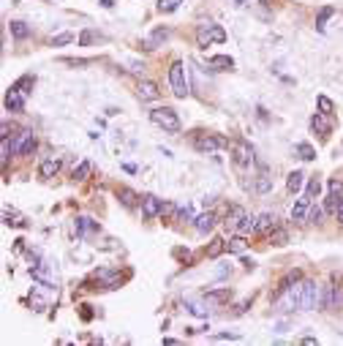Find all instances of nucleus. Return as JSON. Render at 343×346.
<instances>
[{
	"mask_svg": "<svg viewBox=\"0 0 343 346\" xmlns=\"http://www.w3.org/2000/svg\"><path fill=\"white\" fill-rule=\"evenodd\" d=\"M332 14H335V9H332V6H324V9H322V11H319V19H316V28H319V30H324V25H327V19H330V17H332Z\"/></svg>",
	"mask_w": 343,
	"mask_h": 346,
	"instance_id": "32",
	"label": "nucleus"
},
{
	"mask_svg": "<svg viewBox=\"0 0 343 346\" xmlns=\"http://www.w3.org/2000/svg\"><path fill=\"white\" fill-rule=\"evenodd\" d=\"M248 305H251V300H243L240 305H237V308H234V313H237V316H240V313H245V311H248Z\"/></svg>",
	"mask_w": 343,
	"mask_h": 346,
	"instance_id": "46",
	"label": "nucleus"
},
{
	"mask_svg": "<svg viewBox=\"0 0 343 346\" xmlns=\"http://www.w3.org/2000/svg\"><path fill=\"white\" fill-rule=\"evenodd\" d=\"M74 229H76V234H79V237H82V234L85 232H95V229H98V224H95V221H90V218H76V224H74Z\"/></svg>",
	"mask_w": 343,
	"mask_h": 346,
	"instance_id": "21",
	"label": "nucleus"
},
{
	"mask_svg": "<svg viewBox=\"0 0 343 346\" xmlns=\"http://www.w3.org/2000/svg\"><path fill=\"white\" fill-rule=\"evenodd\" d=\"M340 188H343L340 180H330V194H338L340 196Z\"/></svg>",
	"mask_w": 343,
	"mask_h": 346,
	"instance_id": "45",
	"label": "nucleus"
},
{
	"mask_svg": "<svg viewBox=\"0 0 343 346\" xmlns=\"http://www.w3.org/2000/svg\"><path fill=\"white\" fill-rule=\"evenodd\" d=\"M207 63H210L215 71H229V68H234V60L229 58V55H213Z\"/></svg>",
	"mask_w": 343,
	"mask_h": 346,
	"instance_id": "17",
	"label": "nucleus"
},
{
	"mask_svg": "<svg viewBox=\"0 0 343 346\" xmlns=\"http://www.w3.org/2000/svg\"><path fill=\"white\" fill-rule=\"evenodd\" d=\"M161 210H164V202L158 196H153V194L142 196V218H158Z\"/></svg>",
	"mask_w": 343,
	"mask_h": 346,
	"instance_id": "9",
	"label": "nucleus"
},
{
	"mask_svg": "<svg viewBox=\"0 0 343 346\" xmlns=\"http://www.w3.org/2000/svg\"><path fill=\"white\" fill-rule=\"evenodd\" d=\"M278 226V218H275V213H261L259 218H256V232H273Z\"/></svg>",
	"mask_w": 343,
	"mask_h": 346,
	"instance_id": "14",
	"label": "nucleus"
},
{
	"mask_svg": "<svg viewBox=\"0 0 343 346\" xmlns=\"http://www.w3.org/2000/svg\"><path fill=\"white\" fill-rule=\"evenodd\" d=\"M243 221H245V210H243V207H232V216H226V226H229L232 232H237Z\"/></svg>",
	"mask_w": 343,
	"mask_h": 346,
	"instance_id": "19",
	"label": "nucleus"
},
{
	"mask_svg": "<svg viewBox=\"0 0 343 346\" xmlns=\"http://www.w3.org/2000/svg\"><path fill=\"white\" fill-rule=\"evenodd\" d=\"M316 104H319V112H324V115H330V112H332V101L327 98V96H319V98H316Z\"/></svg>",
	"mask_w": 343,
	"mask_h": 346,
	"instance_id": "39",
	"label": "nucleus"
},
{
	"mask_svg": "<svg viewBox=\"0 0 343 346\" xmlns=\"http://www.w3.org/2000/svg\"><path fill=\"white\" fill-rule=\"evenodd\" d=\"M308 210H310V199H308L305 194H302V196H300V202L292 207V221H302V218L308 216Z\"/></svg>",
	"mask_w": 343,
	"mask_h": 346,
	"instance_id": "16",
	"label": "nucleus"
},
{
	"mask_svg": "<svg viewBox=\"0 0 343 346\" xmlns=\"http://www.w3.org/2000/svg\"><path fill=\"white\" fill-rule=\"evenodd\" d=\"M319 305H324L322 289L316 281H302V297H300V308L302 311H316Z\"/></svg>",
	"mask_w": 343,
	"mask_h": 346,
	"instance_id": "3",
	"label": "nucleus"
},
{
	"mask_svg": "<svg viewBox=\"0 0 343 346\" xmlns=\"http://www.w3.org/2000/svg\"><path fill=\"white\" fill-rule=\"evenodd\" d=\"M319 191H322V183H319V180L313 177V180H310V183H308V188H305V196H308L310 202H313V196H316Z\"/></svg>",
	"mask_w": 343,
	"mask_h": 346,
	"instance_id": "37",
	"label": "nucleus"
},
{
	"mask_svg": "<svg viewBox=\"0 0 343 346\" xmlns=\"http://www.w3.org/2000/svg\"><path fill=\"white\" fill-rule=\"evenodd\" d=\"M11 153H14V145L9 142V137H3V145H0V164H9V158H11Z\"/></svg>",
	"mask_w": 343,
	"mask_h": 346,
	"instance_id": "29",
	"label": "nucleus"
},
{
	"mask_svg": "<svg viewBox=\"0 0 343 346\" xmlns=\"http://www.w3.org/2000/svg\"><path fill=\"white\" fill-rule=\"evenodd\" d=\"M6 224H9V226H25V218L17 216V213H9V210H6Z\"/></svg>",
	"mask_w": 343,
	"mask_h": 346,
	"instance_id": "40",
	"label": "nucleus"
},
{
	"mask_svg": "<svg viewBox=\"0 0 343 346\" xmlns=\"http://www.w3.org/2000/svg\"><path fill=\"white\" fill-rule=\"evenodd\" d=\"M308 221H310V224H319V221H322V210L310 204V210H308Z\"/></svg>",
	"mask_w": 343,
	"mask_h": 346,
	"instance_id": "43",
	"label": "nucleus"
},
{
	"mask_svg": "<svg viewBox=\"0 0 343 346\" xmlns=\"http://www.w3.org/2000/svg\"><path fill=\"white\" fill-rule=\"evenodd\" d=\"M166 38H169V30H166V28H158L155 33H153V38H150V41H147V49H155V44L166 41Z\"/></svg>",
	"mask_w": 343,
	"mask_h": 346,
	"instance_id": "30",
	"label": "nucleus"
},
{
	"mask_svg": "<svg viewBox=\"0 0 343 346\" xmlns=\"http://www.w3.org/2000/svg\"><path fill=\"white\" fill-rule=\"evenodd\" d=\"M90 172H93V164L90 161H82L74 172H71V177H74V180H87V177H90Z\"/></svg>",
	"mask_w": 343,
	"mask_h": 346,
	"instance_id": "28",
	"label": "nucleus"
},
{
	"mask_svg": "<svg viewBox=\"0 0 343 346\" xmlns=\"http://www.w3.org/2000/svg\"><path fill=\"white\" fill-rule=\"evenodd\" d=\"M226 41V30L215 22H204V25L196 28V46L199 49H207L210 44H223Z\"/></svg>",
	"mask_w": 343,
	"mask_h": 346,
	"instance_id": "1",
	"label": "nucleus"
},
{
	"mask_svg": "<svg viewBox=\"0 0 343 346\" xmlns=\"http://www.w3.org/2000/svg\"><path fill=\"white\" fill-rule=\"evenodd\" d=\"M245 3V0H234V6H243Z\"/></svg>",
	"mask_w": 343,
	"mask_h": 346,
	"instance_id": "52",
	"label": "nucleus"
},
{
	"mask_svg": "<svg viewBox=\"0 0 343 346\" xmlns=\"http://www.w3.org/2000/svg\"><path fill=\"white\" fill-rule=\"evenodd\" d=\"M137 96H139L142 101H155V98H161V90H158V85H155V82L142 79V82H139V88H137Z\"/></svg>",
	"mask_w": 343,
	"mask_h": 346,
	"instance_id": "12",
	"label": "nucleus"
},
{
	"mask_svg": "<svg viewBox=\"0 0 343 346\" xmlns=\"http://www.w3.org/2000/svg\"><path fill=\"white\" fill-rule=\"evenodd\" d=\"M186 308L194 313V316H207V311L202 308V305H196V303H186Z\"/></svg>",
	"mask_w": 343,
	"mask_h": 346,
	"instance_id": "44",
	"label": "nucleus"
},
{
	"mask_svg": "<svg viewBox=\"0 0 343 346\" xmlns=\"http://www.w3.org/2000/svg\"><path fill=\"white\" fill-rule=\"evenodd\" d=\"M191 218H194V207H191V204H186V207H180L177 221H191Z\"/></svg>",
	"mask_w": 343,
	"mask_h": 346,
	"instance_id": "41",
	"label": "nucleus"
},
{
	"mask_svg": "<svg viewBox=\"0 0 343 346\" xmlns=\"http://www.w3.org/2000/svg\"><path fill=\"white\" fill-rule=\"evenodd\" d=\"M9 30H11L14 38H28V36H30V28L25 25V22H17V19L9 22Z\"/></svg>",
	"mask_w": 343,
	"mask_h": 346,
	"instance_id": "24",
	"label": "nucleus"
},
{
	"mask_svg": "<svg viewBox=\"0 0 343 346\" xmlns=\"http://www.w3.org/2000/svg\"><path fill=\"white\" fill-rule=\"evenodd\" d=\"M169 85H172V93L177 98L188 96V79H186V66H182V60H174L169 66Z\"/></svg>",
	"mask_w": 343,
	"mask_h": 346,
	"instance_id": "4",
	"label": "nucleus"
},
{
	"mask_svg": "<svg viewBox=\"0 0 343 346\" xmlns=\"http://www.w3.org/2000/svg\"><path fill=\"white\" fill-rule=\"evenodd\" d=\"M82 319H85V322H90V319H93V311H90V305H82Z\"/></svg>",
	"mask_w": 343,
	"mask_h": 346,
	"instance_id": "48",
	"label": "nucleus"
},
{
	"mask_svg": "<svg viewBox=\"0 0 343 346\" xmlns=\"http://www.w3.org/2000/svg\"><path fill=\"white\" fill-rule=\"evenodd\" d=\"M150 120H153L158 128H164L166 134H177L180 131V117L174 109L169 107H155V109H150Z\"/></svg>",
	"mask_w": 343,
	"mask_h": 346,
	"instance_id": "2",
	"label": "nucleus"
},
{
	"mask_svg": "<svg viewBox=\"0 0 343 346\" xmlns=\"http://www.w3.org/2000/svg\"><path fill=\"white\" fill-rule=\"evenodd\" d=\"M194 147L199 153H215L218 147H229V139L215 137V134H199V137H194Z\"/></svg>",
	"mask_w": 343,
	"mask_h": 346,
	"instance_id": "5",
	"label": "nucleus"
},
{
	"mask_svg": "<svg viewBox=\"0 0 343 346\" xmlns=\"http://www.w3.org/2000/svg\"><path fill=\"white\" fill-rule=\"evenodd\" d=\"M324 308L327 311H343V286H327L324 289Z\"/></svg>",
	"mask_w": 343,
	"mask_h": 346,
	"instance_id": "8",
	"label": "nucleus"
},
{
	"mask_svg": "<svg viewBox=\"0 0 343 346\" xmlns=\"http://www.w3.org/2000/svg\"><path fill=\"white\" fill-rule=\"evenodd\" d=\"M215 221H218V216L213 213V210H207V213H202V216H196L194 218V226H196V232L199 234H207L215 226Z\"/></svg>",
	"mask_w": 343,
	"mask_h": 346,
	"instance_id": "13",
	"label": "nucleus"
},
{
	"mask_svg": "<svg viewBox=\"0 0 343 346\" xmlns=\"http://www.w3.org/2000/svg\"><path fill=\"white\" fill-rule=\"evenodd\" d=\"M177 204L174 202H164V210H161V218H177Z\"/></svg>",
	"mask_w": 343,
	"mask_h": 346,
	"instance_id": "36",
	"label": "nucleus"
},
{
	"mask_svg": "<svg viewBox=\"0 0 343 346\" xmlns=\"http://www.w3.org/2000/svg\"><path fill=\"white\" fill-rule=\"evenodd\" d=\"M58 172H60V161L58 158H46V161H41V167H38V175H41L44 180L55 177Z\"/></svg>",
	"mask_w": 343,
	"mask_h": 346,
	"instance_id": "15",
	"label": "nucleus"
},
{
	"mask_svg": "<svg viewBox=\"0 0 343 346\" xmlns=\"http://www.w3.org/2000/svg\"><path fill=\"white\" fill-rule=\"evenodd\" d=\"M234 338H237V335H229V333H221V335H218V341H234Z\"/></svg>",
	"mask_w": 343,
	"mask_h": 346,
	"instance_id": "49",
	"label": "nucleus"
},
{
	"mask_svg": "<svg viewBox=\"0 0 343 346\" xmlns=\"http://www.w3.org/2000/svg\"><path fill=\"white\" fill-rule=\"evenodd\" d=\"M101 6H103V9H112L115 3H112V0H101Z\"/></svg>",
	"mask_w": 343,
	"mask_h": 346,
	"instance_id": "51",
	"label": "nucleus"
},
{
	"mask_svg": "<svg viewBox=\"0 0 343 346\" xmlns=\"http://www.w3.org/2000/svg\"><path fill=\"white\" fill-rule=\"evenodd\" d=\"M302 183H305V175L297 169V172H292V175H289V180H286V188H289L292 194H297L300 188H302Z\"/></svg>",
	"mask_w": 343,
	"mask_h": 346,
	"instance_id": "22",
	"label": "nucleus"
},
{
	"mask_svg": "<svg viewBox=\"0 0 343 346\" xmlns=\"http://www.w3.org/2000/svg\"><path fill=\"white\" fill-rule=\"evenodd\" d=\"M232 153H234V164H237V167H251V164H253V147L245 142V139L232 142Z\"/></svg>",
	"mask_w": 343,
	"mask_h": 346,
	"instance_id": "7",
	"label": "nucleus"
},
{
	"mask_svg": "<svg viewBox=\"0 0 343 346\" xmlns=\"http://www.w3.org/2000/svg\"><path fill=\"white\" fill-rule=\"evenodd\" d=\"M33 85H36V76H30V74H28V76H22V79H19L17 85H14V88H19V90L28 96V93H30L28 88H33Z\"/></svg>",
	"mask_w": 343,
	"mask_h": 346,
	"instance_id": "35",
	"label": "nucleus"
},
{
	"mask_svg": "<svg viewBox=\"0 0 343 346\" xmlns=\"http://www.w3.org/2000/svg\"><path fill=\"white\" fill-rule=\"evenodd\" d=\"M6 109L9 112H22L25 109V93L19 88H9V93H6Z\"/></svg>",
	"mask_w": 343,
	"mask_h": 346,
	"instance_id": "10",
	"label": "nucleus"
},
{
	"mask_svg": "<svg viewBox=\"0 0 343 346\" xmlns=\"http://www.w3.org/2000/svg\"><path fill=\"white\" fill-rule=\"evenodd\" d=\"M243 264L248 267V270H253V267H256V262H253V259H243Z\"/></svg>",
	"mask_w": 343,
	"mask_h": 346,
	"instance_id": "50",
	"label": "nucleus"
},
{
	"mask_svg": "<svg viewBox=\"0 0 343 346\" xmlns=\"http://www.w3.org/2000/svg\"><path fill=\"white\" fill-rule=\"evenodd\" d=\"M245 246H248V243H245V234H237V237H232L226 243V251L229 254H243Z\"/></svg>",
	"mask_w": 343,
	"mask_h": 346,
	"instance_id": "25",
	"label": "nucleus"
},
{
	"mask_svg": "<svg viewBox=\"0 0 343 346\" xmlns=\"http://www.w3.org/2000/svg\"><path fill=\"white\" fill-rule=\"evenodd\" d=\"M335 218H338V224H343V199L338 202V207H335Z\"/></svg>",
	"mask_w": 343,
	"mask_h": 346,
	"instance_id": "47",
	"label": "nucleus"
},
{
	"mask_svg": "<svg viewBox=\"0 0 343 346\" xmlns=\"http://www.w3.org/2000/svg\"><path fill=\"white\" fill-rule=\"evenodd\" d=\"M95 38H98V36H95V33H93V30H85V33H82V36H79V44H82V46H87V44H93V41H95Z\"/></svg>",
	"mask_w": 343,
	"mask_h": 346,
	"instance_id": "42",
	"label": "nucleus"
},
{
	"mask_svg": "<svg viewBox=\"0 0 343 346\" xmlns=\"http://www.w3.org/2000/svg\"><path fill=\"white\" fill-rule=\"evenodd\" d=\"M270 188H273V177L261 172V175L256 177V185H253V191H256V194H267Z\"/></svg>",
	"mask_w": 343,
	"mask_h": 346,
	"instance_id": "27",
	"label": "nucleus"
},
{
	"mask_svg": "<svg viewBox=\"0 0 343 346\" xmlns=\"http://www.w3.org/2000/svg\"><path fill=\"white\" fill-rule=\"evenodd\" d=\"M261 3H265V6H270V0H261Z\"/></svg>",
	"mask_w": 343,
	"mask_h": 346,
	"instance_id": "53",
	"label": "nucleus"
},
{
	"mask_svg": "<svg viewBox=\"0 0 343 346\" xmlns=\"http://www.w3.org/2000/svg\"><path fill=\"white\" fill-rule=\"evenodd\" d=\"M14 153L17 155H30L36 150V137H33V131L30 128H25V131H19L17 134V139H14Z\"/></svg>",
	"mask_w": 343,
	"mask_h": 346,
	"instance_id": "6",
	"label": "nucleus"
},
{
	"mask_svg": "<svg viewBox=\"0 0 343 346\" xmlns=\"http://www.w3.org/2000/svg\"><path fill=\"white\" fill-rule=\"evenodd\" d=\"M223 251H226V240H221V237H215L210 246H207V259H218Z\"/></svg>",
	"mask_w": 343,
	"mask_h": 346,
	"instance_id": "23",
	"label": "nucleus"
},
{
	"mask_svg": "<svg viewBox=\"0 0 343 346\" xmlns=\"http://www.w3.org/2000/svg\"><path fill=\"white\" fill-rule=\"evenodd\" d=\"M180 3H182V0H158V11H161V14H172Z\"/></svg>",
	"mask_w": 343,
	"mask_h": 346,
	"instance_id": "33",
	"label": "nucleus"
},
{
	"mask_svg": "<svg viewBox=\"0 0 343 346\" xmlns=\"http://www.w3.org/2000/svg\"><path fill=\"white\" fill-rule=\"evenodd\" d=\"M74 41V33H60V36H55L52 38V46H66Z\"/></svg>",
	"mask_w": 343,
	"mask_h": 346,
	"instance_id": "38",
	"label": "nucleus"
},
{
	"mask_svg": "<svg viewBox=\"0 0 343 346\" xmlns=\"http://www.w3.org/2000/svg\"><path fill=\"white\" fill-rule=\"evenodd\" d=\"M297 153H300L302 161H313V158H316V150H313L308 142H300V145H297Z\"/></svg>",
	"mask_w": 343,
	"mask_h": 346,
	"instance_id": "31",
	"label": "nucleus"
},
{
	"mask_svg": "<svg viewBox=\"0 0 343 346\" xmlns=\"http://www.w3.org/2000/svg\"><path fill=\"white\" fill-rule=\"evenodd\" d=\"M117 199H120L125 207H134V204H137V199H139V194L134 191V188H117Z\"/></svg>",
	"mask_w": 343,
	"mask_h": 346,
	"instance_id": "20",
	"label": "nucleus"
},
{
	"mask_svg": "<svg viewBox=\"0 0 343 346\" xmlns=\"http://www.w3.org/2000/svg\"><path fill=\"white\" fill-rule=\"evenodd\" d=\"M286 240H289V234H286V229H275L267 232V243H273V246H286Z\"/></svg>",
	"mask_w": 343,
	"mask_h": 346,
	"instance_id": "26",
	"label": "nucleus"
},
{
	"mask_svg": "<svg viewBox=\"0 0 343 346\" xmlns=\"http://www.w3.org/2000/svg\"><path fill=\"white\" fill-rule=\"evenodd\" d=\"M310 128H313L316 134H322V137H330V131H332V120H330V115L316 112L313 117H310Z\"/></svg>",
	"mask_w": 343,
	"mask_h": 346,
	"instance_id": "11",
	"label": "nucleus"
},
{
	"mask_svg": "<svg viewBox=\"0 0 343 346\" xmlns=\"http://www.w3.org/2000/svg\"><path fill=\"white\" fill-rule=\"evenodd\" d=\"M229 297H232V292H229V286H223V289H213V292H204V300H207V303H215V305L226 303Z\"/></svg>",
	"mask_w": 343,
	"mask_h": 346,
	"instance_id": "18",
	"label": "nucleus"
},
{
	"mask_svg": "<svg viewBox=\"0 0 343 346\" xmlns=\"http://www.w3.org/2000/svg\"><path fill=\"white\" fill-rule=\"evenodd\" d=\"M248 232H256V218L245 216V221L240 224V229H237V234H248Z\"/></svg>",
	"mask_w": 343,
	"mask_h": 346,
	"instance_id": "34",
	"label": "nucleus"
}]
</instances>
